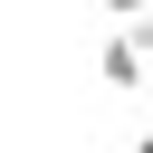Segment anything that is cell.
Returning <instances> with one entry per match:
<instances>
[{
  "label": "cell",
  "mask_w": 153,
  "mask_h": 153,
  "mask_svg": "<svg viewBox=\"0 0 153 153\" xmlns=\"http://www.w3.org/2000/svg\"><path fill=\"white\" fill-rule=\"evenodd\" d=\"M96 76H105L115 96H143V86H153V57L134 48V29H115V38H105V57H96Z\"/></svg>",
  "instance_id": "cell-1"
},
{
  "label": "cell",
  "mask_w": 153,
  "mask_h": 153,
  "mask_svg": "<svg viewBox=\"0 0 153 153\" xmlns=\"http://www.w3.org/2000/svg\"><path fill=\"white\" fill-rule=\"evenodd\" d=\"M96 10H105L115 29H134V19H153V0H96Z\"/></svg>",
  "instance_id": "cell-2"
},
{
  "label": "cell",
  "mask_w": 153,
  "mask_h": 153,
  "mask_svg": "<svg viewBox=\"0 0 153 153\" xmlns=\"http://www.w3.org/2000/svg\"><path fill=\"white\" fill-rule=\"evenodd\" d=\"M134 153H153V124H143V134H134Z\"/></svg>",
  "instance_id": "cell-3"
}]
</instances>
